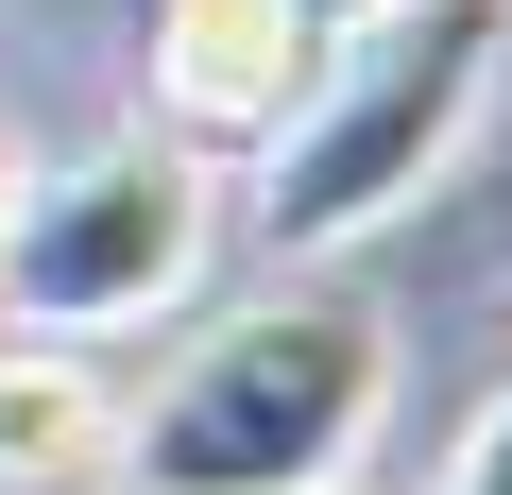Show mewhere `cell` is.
<instances>
[{
    "label": "cell",
    "mask_w": 512,
    "mask_h": 495,
    "mask_svg": "<svg viewBox=\"0 0 512 495\" xmlns=\"http://www.w3.org/2000/svg\"><path fill=\"white\" fill-rule=\"evenodd\" d=\"M18 171H35V154H18V137H0V222H18Z\"/></svg>",
    "instance_id": "8"
},
{
    "label": "cell",
    "mask_w": 512,
    "mask_h": 495,
    "mask_svg": "<svg viewBox=\"0 0 512 495\" xmlns=\"http://www.w3.org/2000/svg\"><path fill=\"white\" fill-rule=\"evenodd\" d=\"M120 376L69 342H0V495H120Z\"/></svg>",
    "instance_id": "5"
},
{
    "label": "cell",
    "mask_w": 512,
    "mask_h": 495,
    "mask_svg": "<svg viewBox=\"0 0 512 495\" xmlns=\"http://www.w3.org/2000/svg\"><path fill=\"white\" fill-rule=\"evenodd\" d=\"M427 495H512V393H478L461 410V444H444V478Z\"/></svg>",
    "instance_id": "6"
},
{
    "label": "cell",
    "mask_w": 512,
    "mask_h": 495,
    "mask_svg": "<svg viewBox=\"0 0 512 495\" xmlns=\"http://www.w3.org/2000/svg\"><path fill=\"white\" fill-rule=\"evenodd\" d=\"M376 427H393V308L342 274H274L120 410V495H342Z\"/></svg>",
    "instance_id": "1"
},
{
    "label": "cell",
    "mask_w": 512,
    "mask_h": 495,
    "mask_svg": "<svg viewBox=\"0 0 512 495\" xmlns=\"http://www.w3.org/2000/svg\"><path fill=\"white\" fill-rule=\"evenodd\" d=\"M342 495H359V478H342Z\"/></svg>",
    "instance_id": "9"
},
{
    "label": "cell",
    "mask_w": 512,
    "mask_h": 495,
    "mask_svg": "<svg viewBox=\"0 0 512 495\" xmlns=\"http://www.w3.org/2000/svg\"><path fill=\"white\" fill-rule=\"evenodd\" d=\"M495 69H512V0H393L376 35H342L308 69V103L256 137V239H274V274H325L376 222H410L461 171V137L495 120Z\"/></svg>",
    "instance_id": "2"
},
{
    "label": "cell",
    "mask_w": 512,
    "mask_h": 495,
    "mask_svg": "<svg viewBox=\"0 0 512 495\" xmlns=\"http://www.w3.org/2000/svg\"><path fill=\"white\" fill-rule=\"evenodd\" d=\"M291 18H308V52H342V35H376V18H393V0H291Z\"/></svg>",
    "instance_id": "7"
},
{
    "label": "cell",
    "mask_w": 512,
    "mask_h": 495,
    "mask_svg": "<svg viewBox=\"0 0 512 495\" xmlns=\"http://www.w3.org/2000/svg\"><path fill=\"white\" fill-rule=\"evenodd\" d=\"M205 239H222V171L154 120L18 171V222H0V342H103L205 291Z\"/></svg>",
    "instance_id": "3"
},
{
    "label": "cell",
    "mask_w": 512,
    "mask_h": 495,
    "mask_svg": "<svg viewBox=\"0 0 512 495\" xmlns=\"http://www.w3.org/2000/svg\"><path fill=\"white\" fill-rule=\"evenodd\" d=\"M308 18L291 0H154V137L222 154V137H274L308 103Z\"/></svg>",
    "instance_id": "4"
}]
</instances>
